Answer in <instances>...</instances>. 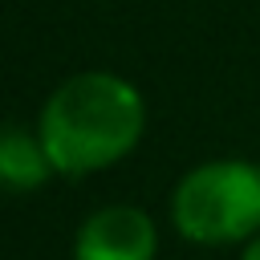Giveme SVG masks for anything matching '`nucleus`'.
Wrapping results in <instances>:
<instances>
[{"label": "nucleus", "instance_id": "obj_3", "mask_svg": "<svg viewBox=\"0 0 260 260\" xmlns=\"http://www.w3.org/2000/svg\"><path fill=\"white\" fill-rule=\"evenodd\" d=\"M158 228L142 207L110 203L81 219L73 240V260H154Z\"/></svg>", "mask_w": 260, "mask_h": 260}, {"label": "nucleus", "instance_id": "obj_4", "mask_svg": "<svg viewBox=\"0 0 260 260\" xmlns=\"http://www.w3.org/2000/svg\"><path fill=\"white\" fill-rule=\"evenodd\" d=\"M53 158L41 142L37 130L12 122L4 126V138H0V179L12 195H24V191H37L53 179Z\"/></svg>", "mask_w": 260, "mask_h": 260}, {"label": "nucleus", "instance_id": "obj_2", "mask_svg": "<svg viewBox=\"0 0 260 260\" xmlns=\"http://www.w3.org/2000/svg\"><path fill=\"white\" fill-rule=\"evenodd\" d=\"M171 223L203 248L252 244L260 236V167L248 158L191 167L171 195Z\"/></svg>", "mask_w": 260, "mask_h": 260}, {"label": "nucleus", "instance_id": "obj_1", "mask_svg": "<svg viewBox=\"0 0 260 260\" xmlns=\"http://www.w3.org/2000/svg\"><path fill=\"white\" fill-rule=\"evenodd\" d=\"M146 130V106L138 85L110 69H85L65 77L41 106L37 134L65 179L98 175L122 162Z\"/></svg>", "mask_w": 260, "mask_h": 260}, {"label": "nucleus", "instance_id": "obj_5", "mask_svg": "<svg viewBox=\"0 0 260 260\" xmlns=\"http://www.w3.org/2000/svg\"><path fill=\"white\" fill-rule=\"evenodd\" d=\"M240 260H260V236H256V240L244 248V256H240Z\"/></svg>", "mask_w": 260, "mask_h": 260}]
</instances>
